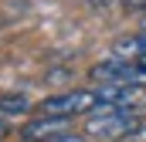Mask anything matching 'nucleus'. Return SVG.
Masks as SVG:
<instances>
[{"label":"nucleus","mask_w":146,"mask_h":142,"mask_svg":"<svg viewBox=\"0 0 146 142\" xmlns=\"http://www.w3.org/2000/svg\"><path fill=\"white\" fill-rule=\"evenodd\" d=\"M129 10H146V0H122Z\"/></svg>","instance_id":"obj_9"},{"label":"nucleus","mask_w":146,"mask_h":142,"mask_svg":"<svg viewBox=\"0 0 146 142\" xmlns=\"http://www.w3.org/2000/svg\"><path fill=\"white\" fill-rule=\"evenodd\" d=\"M95 91H99L102 108H129L136 102V95H139L136 85H99Z\"/></svg>","instance_id":"obj_5"},{"label":"nucleus","mask_w":146,"mask_h":142,"mask_svg":"<svg viewBox=\"0 0 146 142\" xmlns=\"http://www.w3.org/2000/svg\"><path fill=\"white\" fill-rule=\"evenodd\" d=\"M0 108H3V115H21V112H27V98L24 95H3Z\"/></svg>","instance_id":"obj_7"},{"label":"nucleus","mask_w":146,"mask_h":142,"mask_svg":"<svg viewBox=\"0 0 146 142\" xmlns=\"http://www.w3.org/2000/svg\"><path fill=\"white\" fill-rule=\"evenodd\" d=\"M139 115L129 108H109L102 115H92L85 122V135L92 139H133V132L139 129Z\"/></svg>","instance_id":"obj_2"},{"label":"nucleus","mask_w":146,"mask_h":142,"mask_svg":"<svg viewBox=\"0 0 146 142\" xmlns=\"http://www.w3.org/2000/svg\"><path fill=\"white\" fill-rule=\"evenodd\" d=\"M54 142H85V135H75V132H65L61 139H54Z\"/></svg>","instance_id":"obj_8"},{"label":"nucleus","mask_w":146,"mask_h":142,"mask_svg":"<svg viewBox=\"0 0 146 142\" xmlns=\"http://www.w3.org/2000/svg\"><path fill=\"white\" fill-rule=\"evenodd\" d=\"M88 78L99 81V85H143L136 61H122V58H106V61L92 64Z\"/></svg>","instance_id":"obj_3"},{"label":"nucleus","mask_w":146,"mask_h":142,"mask_svg":"<svg viewBox=\"0 0 146 142\" xmlns=\"http://www.w3.org/2000/svg\"><path fill=\"white\" fill-rule=\"evenodd\" d=\"M41 115H51V118H72V115H85V112H102L99 102V91L95 88H75V91H61V95H51L37 105Z\"/></svg>","instance_id":"obj_1"},{"label":"nucleus","mask_w":146,"mask_h":142,"mask_svg":"<svg viewBox=\"0 0 146 142\" xmlns=\"http://www.w3.org/2000/svg\"><path fill=\"white\" fill-rule=\"evenodd\" d=\"M133 142H146V125H139V129L133 132Z\"/></svg>","instance_id":"obj_10"},{"label":"nucleus","mask_w":146,"mask_h":142,"mask_svg":"<svg viewBox=\"0 0 146 142\" xmlns=\"http://www.w3.org/2000/svg\"><path fill=\"white\" fill-rule=\"evenodd\" d=\"M7 135H10V125H7V122L0 118V139H7Z\"/></svg>","instance_id":"obj_11"},{"label":"nucleus","mask_w":146,"mask_h":142,"mask_svg":"<svg viewBox=\"0 0 146 142\" xmlns=\"http://www.w3.org/2000/svg\"><path fill=\"white\" fill-rule=\"evenodd\" d=\"M143 14H146V10H143Z\"/></svg>","instance_id":"obj_13"},{"label":"nucleus","mask_w":146,"mask_h":142,"mask_svg":"<svg viewBox=\"0 0 146 142\" xmlns=\"http://www.w3.org/2000/svg\"><path fill=\"white\" fill-rule=\"evenodd\" d=\"M68 122L72 118H51V115H37V118H31L24 129H21V139H27V142H54V139H61L65 132H68Z\"/></svg>","instance_id":"obj_4"},{"label":"nucleus","mask_w":146,"mask_h":142,"mask_svg":"<svg viewBox=\"0 0 146 142\" xmlns=\"http://www.w3.org/2000/svg\"><path fill=\"white\" fill-rule=\"evenodd\" d=\"M109 58H122V61H136V58H146V31L139 34H129V37H119L112 44V54Z\"/></svg>","instance_id":"obj_6"},{"label":"nucleus","mask_w":146,"mask_h":142,"mask_svg":"<svg viewBox=\"0 0 146 142\" xmlns=\"http://www.w3.org/2000/svg\"><path fill=\"white\" fill-rule=\"evenodd\" d=\"M0 118H3V108H0Z\"/></svg>","instance_id":"obj_12"}]
</instances>
